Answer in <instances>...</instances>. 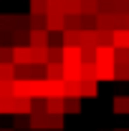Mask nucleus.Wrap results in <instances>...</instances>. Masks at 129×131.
I'll return each instance as SVG.
<instances>
[{"mask_svg":"<svg viewBox=\"0 0 129 131\" xmlns=\"http://www.w3.org/2000/svg\"><path fill=\"white\" fill-rule=\"evenodd\" d=\"M114 81H129V66H116Z\"/></svg>","mask_w":129,"mask_h":131,"instance_id":"nucleus-31","label":"nucleus"},{"mask_svg":"<svg viewBox=\"0 0 129 131\" xmlns=\"http://www.w3.org/2000/svg\"><path fill=\"white\" fill-rule=\"evenodd\" d=\"M99 0H81V15H96Z\"/></svg>","mask_w":129,"mask_h":131,"instance_id":"nucleus-19","label":"nucleus"},{"mask_svg":"<svg viewBox=\"0 0 129 131\" xmlns=\"http://www.w3.org/2000/svg\"><path fill=\"white\" fill-rule=\"evenodd\" d=\"M81 58H84V63H96V46L81 48Z\"/></svg>","mask_w":129,"mask_h":131,"instance_id":"nucleus-28","label":"nucleus"},{"mask_svg":"<svg viewBox=\"0 0 129 131\" xmlns=\"http://www.w3.org/2000/svg\"><path fill=\"white\" fill-rule=\"evenodd\" d=\"M48 38H51L48 30H31L28 33V46L31 48H48Z\"/></svg>","mask_w":129,"mask_h":131,"instance_id":"nucleus-3","label":"nucleus"},{"mask_svg":"<svg viewBox=\"0 0 129 131\" xmlns=\"http://www.w3.org/2000/svg\"><path fill=\"white\" fill-rule=\"evenodd\" d=\"M66 114H81V98H63Z\"/></svg>","mask_w":129,"mask_h":131,"instance_id":"nucleus-26","label":"nucleus"},{"mask_svg":"<svg viewBox=\"0 0 129 131\" xmlns=\"http://www.w3.org/2000/svg\"><path fill=\"white\" fill-rule=\"evenodd\" d=\"M48 13H61L63 15V0H48Z\"/></svg>","mask_w":129,"mask_h":131,"instance_id":"nucleus-35","label":"nucleus"},{"mask_svg":"<svg viewBox=\"0 0 129 131\" xmlns=\"http://www.w3.org/2000/svg\"><path fill=\"white\" fill-rule=\"evenodd\" d=\"M63 15H81V0H63Z\"/></svg>","mask_w":129,"mask_h":131,"instance_id":"nucleus-17","label":"nucleus"},{"mask_svg":"<svg viewBox=\"0 0 129 131\" xmlns=\"http://www.w3.org/2000/svg\"><path fill=\"white\" fill-rule=\"evenodd\" d=\"M114 66H129V48H114Z\"/></svg>","mask_w":129,"mask_h":131,"instance_id":"nucleus-21","label":"nucleus"},{"mask_svg":"<svg viewBox=\"0 0 129 131\" xmlns=\"http://www.w3.org/2000/svg\"><path fill=\"white\" fill-rule=\"evenodd\" d=\"M0 63H13V48H3L0 46Z\"/></svg>","mask_w":129,"mask_h":131,"instance_id":"nucleus-34","label":"nucleus"},{"mask_svg":"<svg viewBox=\"0 0 129 131\" xmlns=\"http://www.w3.org/2000/svg\"><path fill=\"white\" fill-rule=\"evenodd\" d=\"M63 98H81V81H63Z\"/></svg>","mask_w":129,"mask_h":131,"instance_id":"nucleus-7","label":"nucleus"},{"mask_svg":"<svg viewBox=\"0 0 129 131\" xmlns=\"http://www.w3.org/2000/svg\"><path fill=\"white\" fill-rule=\"evenodd\" d=\"M81 81H99L96 63H84L81 66Z\"/></svg>","mask_w":129,"mask_h":131,"instance_id":"nucleus-12","label":"nucleus"},{"mask_svg":"<svg viewBox=\"0 0 129 131\" xmlns=\"http://www.w3.org/2000/svg\"><path fill=\"white\" fill-rule=\"evenodd\" d=\"M86 46H96V30H81V48Z\"/></svg>","mask_w":129,"mask_h":131,"instance_id":"nucleus-25","label":"nucleus"},{"mask_svg":"<svg viewBox=\"0 0 129 131\" xmlns=\"http://www.w3.org/2000/svg\"><path fill=\"white\" fill-rule=\"evenodd\" d=\"M0 131H15V129H0Z\"/></svg>","mask_w":129,"mask_h":131,"instance_id":"nucleus-36","label":"nucleus"},{"mask_svg":"<svg viewBox=\"0 0 129 131\" xmlns=\"http://www.w3.org/2000/svg\"><path fill=\"white\" fill-rule=\"evenodd\" d=\"M13 96H15L13 81H0V98H13Z\"/></svg>","mask_w":129,"mask_h":131,"instance_id":"nucleus-27","label":"nucleus"},{"mask_svg":"<svg viewBox=\"0 0 129 131\" xmlns=\"http://www.w3.org/2000/svg\"><path fill=\"white\" fill-rule=\"evenodd\" d=\"M33 50V66H48V48H31Z\"/></svg>","mask_w":129,"mask_h":131,"instance_id":"nucleus-16","label":"nucleus"},{"mask_svg":"<svg viewBox=\"0 0 129 131\" xmlns=\"http://www.w3.org/2000/svg\"><path fill=\"white\" fill-rule=\"evenodd\" d=\"M96 71H99V81H114L116 66H96Z\"/></svg>","mask_w":129,"mask_h":131,"instance_id":"nucleus-24","label":"nucleus"},{"mask_svg":"<svg viewBox=\"0 0 129 131\" xmlns=\"http://www.w3.org/2000/svg\"><path fill=\"white\" fill-rule=\"evenodd\" d=\"M96 66H114V48H96Z\"/></svg>","mask_w":129,"mask_h":131,"instance_id":"nucleus-5","label":"nucleus"},{"mask_svg":"<svg viewBox=\"0 0 129 131\" xmlns=\"http://www.w3.org/2000/svg\"><path fill=\"white\" fill-rule=\"evenodd\" d=\"M81 66H63V81H81Z\"/></svg>","mask_w":129,"mask_h":131,"instance_id":"nucleus-15","label":"nucleus"},{"mask_svg":"<svg viewBox=\"0 0 129 131\" xmlns=\"http://www.w3.org/2000/svg\"><path fill=\"white\" fill-rule=\"evenodd\" d=\"M28 28L31 30H46V15H28Z\"/></svg>","mask_w":129,"mask_h":131,"instance_id":"nucleus-22","label":"nucleus"},{"mask_svg":"<svg viewBox=\"0 0 129 131\" xmlns=\"http://www.w3.org/2000/svg\"><path fill=\"white\" fill-rule=\"evenodd\" d=\"M46 78L48 81H63V63H48L46 66Z\"/></svg>","mask_w":129,"mask_h":131,"instance_id":"nucleus-9","label":"nucleus"},{"mask_svg":"<svg viewBox=\"0 0 129 131\" xmlns=\"http://www.w3.org/2000/svg\"><path fill=\"white\" fill-rule=\"evenodd\" d=\"M63 126H66V118H63V116H51V114H48V129L61 131Z\"/></svg>","mask_w":129,"mask_h":131,"instance_id":"nucleus-29","label":"nucleus"},{"mask_svg":"<svg viewBox=\"0 0 129 131\" xmlns=\"http://www.w3.org/2000/svg\"><path fill=\"white\" fill-rule=\"evenodd\" d=\"M0 81H15V66L0 63Z\"/></svg>","mask_w":129,"mask_h":131,"instance_id":"nucleus-20","label":"nucleus"},{"mask_svg":"<svg viewBox=\"0 0 129 131\" xmlns=\"http://www.w3.org/2000/svg\"><path fill=\"white\" fill-rule=\"evenodd\" d=\"M13 66H33L31 46H15L13 48Z\"/></svg>","mask_w":129,"mask_h":131,"instance_id":"nucleus-1","label":"nucleus"},{"mask_svg":"<svg viewBox=\"0 0 129 131\" xmlns=\"http://www.w3.org/2000/svg\"><path fill=\"white\" fill-rule=\"evenodd\" d=\"M48 63H63V48H48Z\"/></svg>","mask_w":129,"mask_h":131,"instance_id":"nucleus-30","label":"nucleus"},{"mask_svg":"<svg viewBox=\"0 0 129 131\" xmlns=\"http://www.w3.org/2000/svg\"><path fill=\"white\" fill-rule=\"evenodd\" d=\"M99 96V81H81V98H96Z\"/></svg>","mask_w":129,"mask_h":131,"instance_id":"nucleus-8","label":"nucleus"},{"mask_svg":"<svg viewBox=\"0 0 129 131\" xmlns=\"http://www.w3.org/2000/svg\"><path fill=\"white\" fill-rule=\"evenodd\" d=\"M31 15H48V0H28Z\"/></svg>","mask_w":129,"mask_h":131,"instance_id":"nucleus-14","label":"nucleus"},{"mask_svg":"<svg viewBox=\"0 0 129 131\" xmlns=\"http://www.w3.org/2000/svg\"><path fill=\"white\" fill-rule=\"evenodd\" d=\"M46 30L48 33H63L66 30V15H61V13H48L46 15Z\"/></svg>","mask_w":129,"mask_h":131,"instance_id":"nucleus-2","label":"nucleus"},{"mask_svg":"<svg viewBox=\"0 0 129 131\" xmlns=\"http://www.w3.org/2000/svg\"><path fill=\"white\" fill-rule=\"evenodd\" d=\"M66 30H84V15H66Z\"/></svg>","mask_w":129,"mask_h":131,"instance_id":"nucleus-18","label":"nucleus"},{"mask_svg":"<svg viewBox=\"0 0 129 131\" xmlns=\"http://www.w3.org/2000/svg\"><path fill=\"white\" fill-rule=\"evenodd\" d=\"M96 46L99 48H114V30H96Z\"/></svg>","mask_w":129,"mask_h":131,"instance_id":"nucleus-10","label":"nucleus"},{"mask_svg":"<svg viewBox=\"0 0 129 131\" xmlns=\"http://www.w3.org/2000/svg\"><path fill=\"white\" fill-rule=\"evenodd\" d=\"M31 114H48L46 111V98H33V111Z\"/></svg>","mask_w":129,"mask_h":131,"instance_id":"nucleus-32","label":"nucleus"},{"mask_svg":"<svg viewBox=\"0 0 129 131\" xmlns=\"http://www.w3.org/2000/svg\"><path fill=\"white\" fill-rule=\"evenodd\" d=\"M31 129L46 131L48 129V114H31Z\"/></svg>","mask_w":129,"mask_h":131,"instance_id":"nucleus-11","label":"nucleus"},{"mask_svg":"<svg viewBox=\"0 0 129 131\" xmlns=\"http://www.w3.org/2000/svg\"><path fill=\"white\" fill-rule=\"evenodd\" d=\"M63 48H81V30H63Z\"/></svg>","mask_w":129,"mask_h":131,"instance_id":"nucleus-6","label":"nucleus"},{"mask_svg":"<svg viewBox=\"0 0 129 131\" xmlns=\"http://www.w3.org/2000/svg\"><path fill=\"white\" fill-rule=\"evenodd\" d=\"M114 111L116 114H129V96H114Z\"/></svg>","mask_w":129,"mask_h":131,"instance_id":"nucleus-23","label":"nucleus"},{"mask_svg":"<svg viewBox=\"0 0 129 131\" xmlns=\"http://www.w3.org/2000/svg\"><path fill=\"white\" fill-rule=\"evenodd\" d=\"M116 131H129V129H116Z\"/></svg>","mask_w":129,"mask_h":131,"instance_id":"nucleus-37","label":"nucleus"},{"mask_svg":"<svg viewBox=\"0 0 129 131\" xmlns=\"http://www.w3.org/2000/svg\"><path fill=\"white\" fill-rule=\"evenodd\" d=\"M81 48H63V66H81Z\"/></svg>","mask_w":129,"mask_h":131,"instance_id":"nucleus-4","label":"nucleus"},{"mask_svg":"<svg viewBox=\"0 0 129 131\" xmlns=\"http://www.w3.org/2000/svg\"><path fill=\"white\" fill-rule=\"evenodd\" d=\"M114 48H129V28L114 30Z\"/></svg>","mask_w":129,"mask_h":131,"instance_id":"nucleus-13","label":"nucleus"},{"mask_svg":"<svg viewBox=\"0 0 129 131\" xmlns=\"http://www.w3.org/2000/svg\"><path fill=\"white\" fill-rule=\"evenodd\" d=\"M13 124H15V129H31V116H15Z\"/></svg>","mask_w":129,"mask_h":131,"instance_id":"nucleus-33","label":"nucleus"}]
</instances>
